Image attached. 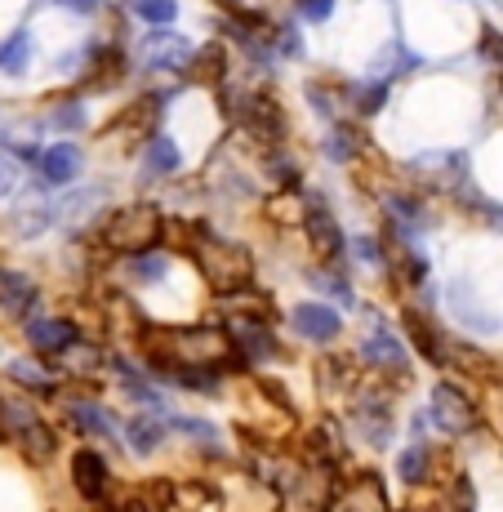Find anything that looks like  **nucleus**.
<instances>
[{"label":"nucleus","mask_w":503,"mask_h":512,"mask_svg":"<svg viewBox=\"0 0 503 512\" xmlns=\"http://www.w3.org/2000/svg\"><path fill=\"white\" fill-rule=\"evenodd\" d=\"M138 348L156 374H170L179 366H219V361L241 366L232 330L223 326H152V321H143Z\"/></svg>","instance_id":"obj_1"},{"label":"nucleus","mask_w":503,"mask_h":512,"mask_svg":"<svg viewBox=\"0 0 503 512\" xmlns=\"http://www.w3.org/2000/svg\"><path fill=\"white\" fill-rule=\"evenodd\" d=\"M183 228V254L196 263V272L205 277L214 294L232 299V294L254 285V250L245 241H228V236L210 232L205 223H179Z\"/></svg>","instance_id":"obj_2"},{"label":"nucleus","mask_w":503,"mask_h":512,"mask_svg":"<svg viewBox=\"0 0 503 512\" xmlns=\"http://www.w3.org/2000/svg\"><path fill=\"white\" fill-rule=\"evenodd\" d=\"M90 241H98L103 250H116V254L161 250V241H165V214H161V205H152V201L116 205L112 214H103V219H98V228H94Z\"/></svg>","instance_id":"obj_3"},{"label":"nucleus","mask_w":503,"mask_h":512,"mask_svg":"<svg viewBox=\"0 0 503 512\" xmlns=\"http://www.w3.org/2000/svg\"><path fill=\"white\" fill-rule=\"evenodd\" d=\"M223 116L236 125V134H245L259 147H281L290 134V116H285L281 98L272 90H241L223 98Z\"/></svg>","instance_id":"obj_4"},{"label":"nucleus","mask_w":503,"mask_h":512,"mask_svg":"<svg viewBox=\"0 0 503 512\" xmlns=\"http://www.w3.org/2000/svg\"><path fill=\"white\" fill-rule=\"evenodd\" d=\"M0 428H5V437L14 441V446L23 450V459H32V464H49V459L58 455L54 428H49L32 406H23V401H0Z\"/></svg>","instance_id":"obj_5"},{"label":"nucleus","mask_w":503,"mask_h":512,"mask_svg":"<svg viewBox=\"0 0 503 512\" xmlns=\"http://www.w3.org/2000/svg\"><path fill=\"white\" fill-rule=\"evenodd\" d=\"M428 419L437 423L446 437H463V432H477L481 428L477 401H472L455 379L432 383V392H428Z\"/></svg>","instance_id":"obj_6"},{"label":"nucleus","mask_w":503,"mask_h":512,"mask_svg":"<svg viewBox=\"0 0 503 512\" xmlns=\"http://www.w3.org/2000/svg\"><path fill=\"white\" fill-rule=\"evenodd\" d=\"M152 495L161 512H223L228 499H223L219 486L210 481H152Z\"/></svg>","instance_id":"obj_7"},{"label":"nucleus","mask_w":503,"mask_h":512,"mask_svg":"<svg viewBox=\"0 0 503 512\" xmlns=\"http://www.w3.org/2000/svg\"><path fill=\"white\" fill-rule=\"evenodd\" d=\"M352 423H357V437L366 441V446L388 450L392 446V401H388V392H379V388L357 392V401H352Z\"/></svg>","instance_id":"obj_8"},{"label":"nucleus","mask_w":503,"mask_h":512,"mask_svg":"<svg viewBox=\"0 0 503 512\" xmlns=\"http://www.w3.org/2000/svg\"><path fill=\"white\" fill-rule=\"evenodd\" d=\"M303 232H308V245L317 250L321 263H339L348 254V236H343L334 210L321 201V196H308V214H303Z\"/></svg>","instance_id":"obj_9"},{"label":"nucleus","mask_w":503,"mask_h":512,"mask_svg":"<svg viewBox=\"0 0 503 512\" xmlns=\"http://www.w3.org/2000/svg\"><path fill=\"white\" fill-rule=\"evenodd\" d=\"M401 330H406L410 348L419 352L423 361H432V366H446V348H450V339L441 334V326L428 317V312H423V308H401Z\"/></svg>","instance_id":"obj_10"},{"label":"nucleus","mask_w":503,"mask_h":512,"mask_svg":"<svg viewBox=\"0 0 503 512\" xmlns=\"http://www.w3.org/2000/svg\"><path fill=\"white\" fill-rule=\"evenodd\" d=\"M290 326L308 343H334L343 334V317H339V308L312 299V303H299V308L290 312Z\"/></svg>","instance_id":"obj_11"},{"label":"nucleus","mask_w":503,"mask_h":512,"mask_svg":"<svg viewBox=\"0 0 503 512\" xmlns=\"http://www.w3.org/2000/svg\"><path fill=\"white\" fill-rule=\"evenodd\" d=\"M446 366L455 374H463V383H499V361L490 357L486 348L468 343V339H450Z\"/></svg>","instance_id":"obj_12"},{"label":"nucleus","mask_w":503,"mask_h":512,"mask_svg":"<svg viewBox=\"0 0 503 512\" xmlns=\"http://www.w3.org/2000/svg\"><path fill=\"white\" fill-rule=\"evenodd\" d=\"M72 486L81 499H90V504H103L107 499V486H112V472H107V459L98 455V450H76L72 455Z\"/></svg>","instance_id":"obj_13"},{"label":"nucleus","mask_w":503,"mask_h":512,"mask_svg":"<svg viewBox=\"0 0 503 512\" xmlns=\"http://www.w3.org/2000/svg\"><path fill=\"white\" fill-rule=\"evenodd\" d=\"M130 72V58H125L121 45H98L90 49V72L81 81V94H103L112 85H121V76Z\"/></svg>","instance_id":"obj_14"},{"label":"nucleus","mask_w":503,"mask_h":512,"mask_svg":"<svg viewBox=\"0 0 503 512\" xmlns=\"http://www.w3.org/2000/svg\"><path fill=\"white\" fill-rule=\"evenodd\" d=\"M81 165H85V156L76 143H49L45 152L36 156V174H41V183H49V187L76 183L81 179Z\"/></svg>","instance_id":"obj_15"},{"label":"nucleus","mask_w":503,"mask_h":512,"mask_svg":"<svg viewBox=\"0 0 503 512\" xmlns=\"http://www.w3.org/2000/svg\"><path fill=\"white\" fill-rule=\"evenodd\" d=\"M27 343H32L41 357H58V352H72L76 339H81V330L72 326V321L63 317H32L27 321Z\"/></svg>","instance_id":"obj_16"},{"label":"nucleus","mask_w":503,"mask_h":512,"mask_svg":"<svg viewBox=\"0 0 503 512\" xmlns=\"http://www.w3.org/2000/svg\"><path fill=\"white\" fill-rule=\"evenodd\" d=\"M147 67H165V72H187V63H192L196 49L183 41L179 32H170V27H152L147 32Z\"/></svg>","instance_id":"obj_17"},{"label":"nucleus","mask_w":503,"mask_h":512,"mask_svg":"<svg viewBox=\"0 0 503 512\" xmlns=\"http://www.w3.org/2000/svg\"><path fill=\"white\" fill-rule=\"evenodd\" d=\"M361 361H370V366H379L383 374H397L401 383H410V370H406V348H401V339L392 330H374L366 343H361Z\"/></svg>","instance_id":"obj_18"},{"label":"nucleus","mask_w":503,"mask_h":512,"mask_svg":"<svg viewBox=\"0 0 503 512\" xmlns=\"http://www.w3.org/2000/svg\"><path fill=\"white\" fill-rule=\"evenodd\" d=\"M312 374H317V392H348L352 383H361V366L352 352L334 348V352H321V361L312 366Z\"/></svg>","instance_id":"obj_19"},{"label":"nucleus","mask_w":503,"mask_h":512,"mask_svg":"<svg viewBox=\"0 0 503 512\" xmlns=\"http://www.w3.org/2000/svg\"><path fill=\"white\" fill-rule=\"evenodd\" d=\"M36 303H41V290H36L23 272H0V312H5L9 321H23L27 326Z\"/></svg>","instance_id":"obj_20"},{"label":"nucleus","mask_w":503,"mask_h":512,"mask_svg":"<svg viewBox=\"0 0 503 512\" xmlns=\"http://www.w3.org/2000/svg\"><path fill=\"white\" fill-rule=\"evenodd\" d=\"M325 156L339 161V165H357L361 156H374V143H370V134L361 130V125L334 121V130L325 134Z\"/></svg>","instance_id":"obj_21"},{"label":"nucleus","mask_w":503,"mask_h":512,"mask_svg":"<svg viewBox=\"0 0 503 512\" xmlns=\"http://www.w3.org/2000/svg\"><path fill=\"white\" fill-rule=\"evenodd\" d=\"M183 81H187V85H205V90L223 85V81H228V45H219V41L201 45V49L192 54V63H187Z\"/></svg>","instance_id":"obj_22"},{"label":"nucleus","mask_w":503,"mask_h":512,"mask_svg":"<svg viewBox=\"0 0 503 512\" xmlns=\"http://www.w3.org/2000/svg\"><path fill=\"white\" fill-rule=\"evenodd\" d=\"M232 339H236V352H241L245 361H272V357H281V348H276L268 321H236Z\"/></svg>","instance_id":"obj_23"},{"label":"nucleus","mask_w":503,"mask_h":512,"mask_svg":"<svg viewBox=\"0 0 503 512\" xmlns=\"http://www.w3.org/2000/svg\"><path fill=\"white\" fill-rule=\"evenodd\" d=\"M143 165H147V174H156V179H170V174H179L183 170L179 143H174L170 134L156 130L152 139H147V147H143Z\"/></svg>","instance_id":"obj_24"},{"label":"nucleus","mask_w":503,"mask_h":512,"mask_svg":"<svg viewBox=\"0 0 503 512\" xmlns=\"http://www.w3.org/2000/svg\"><path fill=\"white\" fill-rule=\"evenodd\" d=\"M165 432H170V423L156 419V415H138L130 419V428H125V441H130L134 455H156L165 441Z\"/></svg>","instance_id":"obj_25"},{"label":"nucleus","mask_w":503,"mask_h":512,"mask_svg":"<svg viewBox=\"0 0 503 512\" xmlns=\"http://www.w3.org/2000/svg\"><path fill=\"white\" fill-rule=\"evenodd\" d=\"M67 419H72L76 432H98V437H107V441L116 437V419L107 415L98 401H72V406H67Z\"/></svg>","instance_id":"obj_26"},{"label":"nucleus","mask_w":503,"mask_h":512,"mask_svg":"<svg viewBox=\"0 0 503 512\" xmlns=\"http://www.w3.org/2000/svg\"><path fill=\"white\" fill-rule=\"evenodd\" d=\"M27 63H32V32H27V27H14V32L0 41V72L23 76Z\"/></svg>","instance_id":"obj_27"},{"label":"nucleus","mask_w":503,"mask_h":512,"mask_svg":"<svg viewBox=\"0 0 503 512\" xmlns=\"http://www.w3.org/2000/svg\"><path fill=\"white\" fill-rule=\"evenodd\" d=\"M397 477L406 486H428L432 477V446H410L397 455Z\"/></svg>","instance_id":"obj_28"},{"label":"nucleus","mask_w":503,"mask_h":512,"mask_svg":"<svg viewBox=\"0 0 503 512\" xmlns=\"http://www.w3.org/2000/svg\"><path fill=\"white\" fill-rule=\"evenodd\" d=\"M263 214H268L272 223H299V228H303V214H308V201H299V192L281 187V192H272V196H268Z\"/></svg>","instance_id":"obj_29"},{"label":"nucleus","mask_w":503,"mask_h":512,"mask_svg":"<svg viewBox=\"0 0 503 512\" xmlns=\"http://www.w3.org/2000/svg\"><path fill=\"white\" fill-rule=\"evenodd\" d=\"M388 94H392V81L388 76H374L370 85L352 90V107H357V116H379L383 107H388Z\"/></svg>","instance_id":"obj_30"},{"label":"nucleus","mask_w":503,"mask_h":512,"mask_svg":"<svg viewBox=\"0 0 503 512\" xmlns=\"http://www.w3.org/2000/svg\"><path fill=\"white\" fill-rule=\"evenodd\" d=\"M125 277L138 281V285H152L165 277V254L161 250H143V254H130L125 259Z\"/></svg>","instance_id":"obj_31"},{"label":"nucleus","mask_w":503,"mask_h":512,"mask_svg":"<svg viewBox=\"0 0 503 512\" xmlns=\"http://www.w3.org/2000/svg\"><path fill=\"white\" fill-rule=\"evenodd\" d=\"M308 455L317 459V464H334V459L343 455V446H339V432H334V423H317V428L308 432Z\"/></svg>","instance_id":"obj_32"},{"label":"nucleus","mask_w":503,"mask_h":512,"mask_svg":"<svg viewBox=\"0 0 503 512\" xmlns=\"http://www.w3.org/2000/svg\"><path fill=\"white\" fill-rule=\"evenodd\" d=\"M9 379H14L18 388H27V392H41V397H54L58 392V383L49 379L41 366H32V361H14V366H9Z\"/></svg>","instance_id":"obj_33"},{"label":"nucleus","mask_w":503,"mask_h":512,"mask_svg":"<svg viewBox=\"0 0 503 512\" xmlns=\"http://www.w3.org/2000/svg\"><path fill=\"white\" fill-rule=\"evenodd\" d=\"M263 170L272 174V183H276V187H290V192H299V183H303L299 165H294L290 156H281L276 147H268V156H263Z\"/></svg>","instance_id":"obj_34"},{"label":"nucleus","mask_w":503,"mask_h":512,"mask_svg":"<svg viewBox=\"0 0 503 512\" xmlns=\"http://www.w3.org/2000/svg\"><path fill=\"white\" fill-rule=\"evenodd\" d=\"M397 272L406 285H428V277H432V268H428V259H423L419 250H410V245H401V254H397Z\"/></svg>","instance_id":"obj_35"},{"label":"nucleus","mask_w":503,"mask_h":512,"mask_svg":"<svg viewBox=\"0 0 503 512\" xmlns=\"http://www.w3.org/2000/svg\"><path fill=\"white\" fill-rule=\"evenodd\" d=\"M134 14L143 27H170L179 18V0H134Z\"/></svg>","instance_id":"obj_36"},{"label":"nucleus","mask_w":503,"mask_h":512,"mask_svg":"<svg viewBox=\"0 0 503 512\" xmlns=\"http://www.w3.org/2000/svg\"><path fill=\"white\" fill-rule=\"evenodd\" d=\"M272 54L281 58H303V36L294 23H276L272 27Z\"/></svg>","instance_id":"obj_37"},{"label":"nucleus","mask_w":503,"mask_h":512,"mask_svg":"<svg viewBox=\"0 0 503 512\" xmlns=\"http://www.w3.org/2000/svg\"><path fill=\"white\" fill-rule=\"evenodd\" d=\"M477 54H481V63H490L499 72V67H503V32H499V27H481Z\"/></svg>","instance_id":"obj_38"},{"label":"nucleus","mask_w":503,"mask_h":512,"mask_svg":"<svg viewBox=\"0 0 503 512\" xmlns=\"http://www.w3.org/2000/svg\"><path fill=\"white\" fill-rule=\"evenodd\" d=\"M170 428L183 432V437H201V441H214L219 432H214V423L196 419V415H170Z\"/></svg>","instance_id":"obj_39"},{"label":"nucleus","mask_w":503,"mask_h":512,"mask_svg":"<svg viewBox=\"0 0 503 512\" xmlns=\"http://www.w3.org/2000/svg\"><path fill=\"white\" fill-rule=\"evenodd\" d=\"M294 14L303 18V23H330V14H334V0H294Z\"/></svg>","instance_id":"obj_40"},{"label":"nucleus","mask_w":503,"mask_h":512,"mask_svg":"<svg viewBox=\"0 0 503 512\" xmlns=\"http://www.w3.org/2000/svg\"><path fill=\"white\" fill-rule=\"evenodd\" d=\"M259 392H263V397L272 401L276 410H281L285 419H294V401H290V392H285V388H281V383H276V379H259Z\"/></svg>","instance_id":"obj_41"},{"label":"nucleus","mask_w":503,"mask_h":512,"mask_svg":"<svg viewBox=\"0 0 503 512\" xmlns=\"http://www.w3.org/2000/svg\"><path fill=\"white\" fill-rule=\"evenodd\" d=\"M472 214H477V219L486 223V228H499V232H503V205H499V201H486V196H477Z\"/></svg>","instance_id":"obj_42"},{"label":"nucleus","mask_w":503,"mask_h":512,"mask_svg":"<svg viewBox=\"0 0 503 512\" xmlns=\"http://www.w3.org/2000/svg\"><path fill=\"white\" fill-rule=\"evenodd\" d=\"M312 285H317V290H330V294H334V299H343V303H348V299H352L348 281H339V277H334V272H317V277H312Z\"/></svg>","instance_id":"obj_43"},{"label":"nucleus","mask_w":503,"mask_h":512,"mask_svg":"<svg viewBox=\"0 0 503 512\" xmlns=\"http://www.w3.org/2000/svg\"><path fill=\"white\" fill-rule=\"evenodd\" d=\"M54 121L63 125V130H81V125H85V107H81V103H63V107L54 112Z\"/></svg>","instance_id":"obj_44"},{"label":"nucleus","mask_w":503,"mask_h":512,"mask_svg":"<svg viewBox=\"0 0 503 512\" xmlns=\"http://www.w3.org/2000/svg\"><path fill=\"white\" fill-rule=\"evenodd\" d=\"M352 250H357V259H366V263H383V250H379V241H374V236H357V245H352Z\"/></svg>","instance_id":"obj_45"},{"label":"nucleus","mask_w":503,"mask_h":512,"mask_svg":"<svg viewBox=\"0 0 503 512\" xmlns=\"http://www.w3.org/2000/svg\"><path fill=\"white\" fill-rule=\"evenodd\" d=\"M54 5H63V9H72V14H98V9H103V0H54Z\"/></svg>","instance_id":"obj_46"},{"label":"nucleus","mask_w":503,"mask_h":512,"mask_svg":"<svg viewBox=\"0 0 503 512\" xmlns=\"http://www.w3.org/2000/svg\"><path fill=\"white\" fill-rule=\"evenodd\" d=\"M308 103H312V107H317V112H321V116H330V112H334V107H330V94H325V90H321V85H317V81H312V85H308Z\"/></svg>","instance_id":"obj_47"},{"label":"nucleus","mask_w":503,"mask_h":512,"mask_svg":"<svg viewBox=\"0 0 503 512\" xmlns=\"http://www.w3.org/2000/svg\"><path fill=\"white\" fill-rule=\"evenodd\" d=\"M121 512H147V504H143V499H130V504H125Z\"/></svg>","instance_id":"obj_48"},{"label":"nucleus","mask_w":503,"mask_h":512,"mask_svg":"<svg viewBox=\"0 0 503 512\" xmlns=\"http://www.w3.org/2000/svg\"><path fill=\"white\" fill-rule=\"evenodd\" d=\"M495 90H499V94H503V67H499V81H495Z\"/></svg>","instance_id":"obj_49"}]
</instances>
